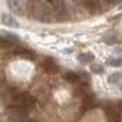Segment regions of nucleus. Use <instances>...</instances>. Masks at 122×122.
<instances>
[{
    "label": "nucleus",
    "mask_w": 122,
    "mask_h": 122,
    "mask_svg": "<svg viewBox=\"0 0 122 122\" xmlns=\"http://www.w3.org/2000/svg\"><path fill=\"white\" fill-rule=\"evenodd\" d=\"M102 42H105L106 45H114V43L118 42V38L116 36H106L102 38Z\"/></svg>",
    "instance_id": "nucleus-15"
},
{
    "label": "nucleus",
    "mask_w": 122,
    "mask_h": 122,
    "mask_svg": "<svg viewBox=\"0 0 122 122\" xmlns=\"http://www.w3.org/2000/svg\"><path fill=\"white\" fill-rule=\"evenodd\" d=\"M93 59H95V55H93L92 53H81V54L77 55V61H79V63H81V64L91 63Z\"/></svg>",
    "instance_id": "nucleus-10"
},
{
    "label": "nucleus",
    "mask_w": 122,
    "mask_h": 122,
    "mask_svg": "<svg viewBox=\"0 0 122 122\" xmlns=\"http://www.w3.org/2000/svg\"><path fill=\"white\" fill-rule=\"evenodd\" d=\"M15 55L20 56V58H24V59H28V61H34L36 58V54L33 51H30L29 49H20V50H16L15 51Z\"/></svg>",
    "instance_id": "nucleus-9"
},
{
    "label": "nucleus",
    "mask_w": 122,
    "mask_h": 122,
    "mask_svg": "<svg viewBox=\"0 0 122 122\" xmlns=\"http://www.w3.org/2000/svg\"><path fill=\"white\" fill-rule=\"evenodd\" d=\"M4 38H5L7 41H9V42H19L20 41V37L17 34H15V33H11V32H7L4 33Z\"/></svg>",
    "instance_id": "nucleus-14"
},
{
    "label": "nucleus",
    "mask_w": 122,
    "mask_h": 122,
    "mask_svg": "<svg viewBox=\"0 0 122 122\" xmlns=\"http://www.w3.org/2000/svg\"><path fill=\"white\" fill-rule=\"evenodd\" d=\"M29 109L26 106H21V105H9L7 108V114H22V116H29Z\"/></svg>",
    "instance_id": "nucleus-7"
},
{
    "label": "nucleus",
    "mask_w": 122,
    "mask_h": 122,
    "mask_svg": "<svg viewBox=\"0 0 122 122\" xmlns=\"http://www.w3.org/2000/svg\"><path fill=\"white\" fill-rule=\"evenodd\" d=\"M30 13L37 21L49 22L51 17V7L47 1H33L30 3Z\"/></svg>",
    "instance_id": "nucleus-1"
},
{
    "label": "nucleus",
    "mask_w": 122,
    "mask_h": 122,
    "mask_svg": "<svg viewBox=\"0 0 122 122\" xmlns=\"http://www.w3.org/2000/svg\"><path fill=\"white\" fill-rule=\"evenodd\" d=\"M25 5H28V3L26 1H8V7L11 8V11H13L15 13H17V15H24L25 13V9L28 8V7H25Z\"/></svg>",
    "instance_id": "nucleus-6"
},
{
    "label": "nucleus",
    "mask_w": 122,
    "mask_h": 122,
    "mask_svg": "<svg viewBox=\"0 0 122 122\" xmlns=\"http://www.w3.org/2000/svg\"><path fill=\"white\" fill-rule=\"evenodd\" d=\"M63 79L68 83H74V84H77L80 80V76L76 74V72H72V71H68L66 74H63Z\"/></svg>",
    "instance_id": "nucleus-11"
},
{
    "label": "nucleus",
    "mask_w": 122,
    "mask_h": 122,
    "mask_svg": "<svg viewBox=\"0 0 122 122\" xmlns=\"http://www.w3.org/2000/svg\"><path fill=\"white\" fill-rule=\"evenodd\" d=\"M12 100L16 102V105H21V106H26L30 108L36 104V97L33 95H30L29 92H17L16 95H13Z\"/></svg>",
    "instance_id": "nucleus-2"
},
{
    "label": "nucleus",
    "mask_w": 122,
    "mask_h": 122,
    "mask_svg": "<svg viewBox=\"0 0 122 122\" xmlns=\"http://www.w3.org/2000/svg\"><path fill=\"white\" fill-rule=\"evenodd\" d=\"M84 5H87L88 9H91L92 12H95L96 8H97V5H98V3L97 1H84Z\"/></svg>",
    "instance_id": "nucleus-17"
},
{
    "label": "nucleus",
    "mask_w": 122,
    "mask_h": 122,
    "mask_svg": "<svg viewBox=\"0 0 122 122\" xmlns=\"http://www.w3.org/2000/svg\"><path fill=\"white\" fill-rule=\"evenodd\" d=\"M42 68L45 70L47 74H56L59 71V66L56 64V62L54 61L53 58H46L45 61L41 63Z\"/></svg>",
    "instance_id": "nucleus-4"
},
{
    "label": "nucleus",
    "mask_w": 122,
    "mask_h": 122,
    "mask_svg": "<svg viewBox=\"0 0 122 122\" xmlns=\"http://www.w3.org/2000/svg\"><path fill=\"white\" fill-rule=\"evenodd\" d=\"M121 80H122V74L121 72H113V74H110L109 77H108L109 84H118Z\"/></svg>",
    "instance_id": "nucleus-12"
},
{
    "label": "nucleus",
    "mask_w": 122,
    "mask_h": 122,
    "mask_svg": "<svg viewBox=\"0 0 122 122\" xmlns=\"http://www.w3.org/2000/svg\"><path fill=\"white\" fill-rule=\"evenodd\" d=\"M1 21H3L4 25H7V26H9V28H19L20 26L19 21L9 13H3L1 15Z\"/></svg>",
    "instance_id": "nucleus-8"
},
{
    "label": "nucleus",
    "mask_w": 122,
    "mask_h": 122,
    "mask_svg": "<svg viewBox=\"0 0 122 122\" xmlns=\"http://www.w3.org/2000/svg\"><path fill=\"white\" fill-rule=\"evenodd\" d=\"M50 5H53L51 12L56 17V20L58 21H66L67 17H68V12H67V8L64 7L63 1H50Z\"/></svg>",
    "instance_id": "nucleus-3"
},
{
    "label": "nucleus",
    "mask_w": 122,
    "mask_h": 122,
    "mask_svg": "<svg viewBox=\"0 0 122 122\" xmlns=\"http://www.w3.org/2000/svg\"><path fill=\"white\" fill-rule=\"evenodd\" d=\"M13 46V43L7 41L4 37H0V49H9Z\"/></svg>",
    "instance_id": "nucleus-16"
},
{
    "label": "nucleus",
    "mask_w": 122,
    "mask_h": 122,
    "mask_svg": "<svg viewBox=\"0 0 122 122\" xmlns=\"http://www.w3.org/2000/svg\"><path fill=\"white\" fill-rule=\"evenodd\" d=\"M83 109L84 110H89V109H93L97 106V100H96V96L93 93H87V95L83 97Z\"/></svg>",
    "instance_id": "nucleus-5"
},
{
    "label": "nucleus",
    "mask_w": 122,
    "mask_h": 122,
    "mask_svg": "<svg viewBox=\"0 0 122 122\" xmlns=\"http://www.w3.org/2000/svg\"><path fill=\"white\" fill-rule=\"evenodd\" d=\"M91 71H92L93 74L101 75V74H104V71H105V68H104V66H102V64L93 63V64H91Z\"/></svg>",
    "instance_id": "nucleus-13"
},
{
    "label": "nucleus",
    "mask_w": 122,
    "mask_h": 122,
    "mask_svg": "<svg viewBox=\"0 0 122 122\" xmlns=\"http://www.w3.org/2000/svg\"><path fill=\"white\" fill-rule=\"evenodd\" d=\"M110 66H114V67H118V66H121L122 64V58H117V59H112L110 62Z\"/></svg>",
    "instance_id": "nucleus-18"
}]
</instances>
